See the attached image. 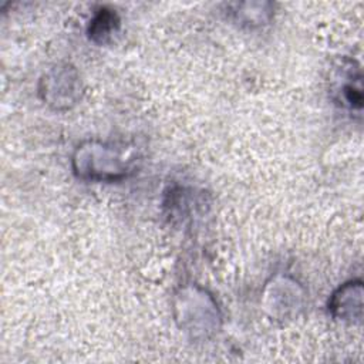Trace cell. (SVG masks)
<instances>
[{
  "label": "cell",
  "instance_id": "1",
  "mask_svg": "<svg viewBox=\"0 0 364 364\" xmlns=\"http://www.w3.org/2000/svg\"><path fill=\"white\" fill-rule=\"evenodd\" d=\"M78 152L88 155L95 159H101V162H90L75 165L77 172L81 176H87L91 179H102V181H112L119 179L131 171V161H124L122 155L118 152L117 148L107 146L102 144L90 142L85 146H81Z\"/></svg>",
  "mask_w": 364,
  "mask_h": 364
},
{
  "label": "cell",
  "instance_id": "2",
  "mask_svg": "<svg viewBox=\"0 0 364 364\" xmlns=\"http://www.w3.org/2000/svg\"><path fill=\"white\" fill-rule=\"evenodd\" d=\"M361 296L363 286L360 280L348 282L343 284L331 297L328 304L334 316L347 320V318H361Z\"/></svg>",
  "mask_w": 364,
  "mask_h": 364
},
{
  "label": "cell",
  "instance_id": "3",
  "mask_svg": "<svg viewBox=\"0 0 364 364\" xmlns=\"http://www.w3.org/2000/svg\"><path fill=\"white\" fill-rule=\"evenodd\" d=\"M118 24L117 16L109 10H101V13L92 20L90 27V36L92 40L104 43Z\"/></svg>",
  "mask_w": 364,
  "mask_h": 364
}]
</instances>
